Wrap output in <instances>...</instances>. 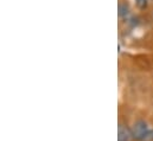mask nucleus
<instances>
[{
	"instance_id": "2",
	"label": "nucleus",
	"mask_w": 153,
	"mask_h": 141,
	"mask_svg": "<svg viewBox=\"0 0 153 141\" xmlns=\"http://www.w3.org/2000/svg\"><path fill=\"white\" fill-rule=\"evenodd\" d=\"M117 141H135L131 126L120 122L117 126Z\"/></svg>"
},
{
	"instance_id": "4",
	"label": "nucleus",
	"mask_w": 153,
	"mask_h": 141,
	"mask_svg": "<svg viewBox=\"0 0 153 141\" xmlns=\"http://www.w3.org/2000/svg\"><path fill=\"white\" fill-rule=\"evenodd\" d=\"M141 141H153V128H151V129L149 131V133L146 134V137Z\"/></svg>"
},
{
	"instance_id": "3",
	"label": "nucleus",
	"mask_w": 153,
	"mask_h": 141,
	"mask_svg": "<svg viewBox=\"0 0 153 141\" xmlns=\"http://www.w3.org/2000/svg\"><path fill=\"white\" fill-rule=\"evenodd\" d=\"M135 5L140 10H145L149 6V0H135Z\"/></svg>"
},
{
	"instance_id": "1",
	"label": "nucleus",
	"mask_w": 153,
	"mask_h": 141,
	"mask_svg": "<svg viewBox=\"0 0 153 141\" xmlns=\"http://www.w3.org/2000/svg\"><path fill=\"white\" fill-rule=\"evenodd\" d=\"M131 128H132L133 137H134V140L135 141H141L146 137V134L149 133V131L151 129L149 127V123L145 120H141V119L134 121L133 125L131 126Z\"/></svg>"
}]
</instances>
